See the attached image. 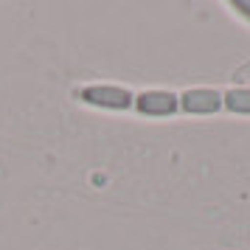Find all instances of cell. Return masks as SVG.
I'll return each mask as SVG.
<instances>
[{
	"label": "cell",
	"mask_w": 250,
	"mask_h": 250,
	"mask_svg": "<svg viewBox=\"0 0 250 250\" xmlns=\"http://www.w3.org/2000/svg\"><path fill=\"white\" fill-rule=\"evenodd\" d=\"M82 102L93 104V107H104V110H129L135 104V96L124 87H113V84H90L82 90Z\"/></svg>",
	"instance_id": "cell-1"
},
{
	"label": "cell",
	"mask_w": 250,
	"mask_h": 250,
	"mask_svg": "<svg viewBox=\"0 0 250 250\" xmlns=\"http://www.w3.org/2000/svg\"><path fill=\"white\" fill-rule=\"evenodd\" d=\"M132 107L144 115H174L180 110V96L169 90H146L138 96Z\"/></svg>",
	"instance_id": "cell-2"
},
{
	"label": "cell",
	"mask_w": 250,
	"mask_h": 250,
	"mask_svg": "<svg viewBox=\"0 0 250 250\" xmlns=\"http://www.w3.org/2000/svg\"><path fill=\"white\" fill-rule=\"evenodd\" d=\"M180 107L191 115H214L219 107H222V96L216 90H205V87H197V90L183 93Z\"/></svg>",
	"instance_id": "cell-3"
},
{
	"label": "cell",
	"mask_w": 250,
	"mask_h": 250,
	"mask_svg": "<svg viewBox=\"0 0 250 250\" xmlns=\"http://www.w3.org/2000/svg\"><path fill=\"white\" fill-rule=\"evenodd\" d=\"M222 104H225L230 113H239V115H250V90L245 87H236V90H228L222 96Z\"/></svg>",
	"instance_id": "cell-4"
},
{
	"label": "cell",
	"mask_w": 250,
	"mask_h": 250,
	"mask_svg": "<svg viewBox=\"0 0 250 250\" xmlns=\"http://www.w3.org/2000/svg\"><path fill=\"white\" fill-rule=\"evenodd\" d=\"M233 9H236L242 17H250V3H248V0H236V3H233Z\"/></svg>",
	"instance_id": "cell-5"
}]
</instances>
